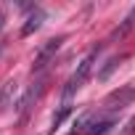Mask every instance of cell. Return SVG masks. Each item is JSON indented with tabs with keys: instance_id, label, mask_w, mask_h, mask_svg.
<instances>
[{
	"instance_id": "obj_1",
	"label": "cell",
	"mask_w": 135,
	"mask_h": 135,
	"mask_svg": "<svg viewBox=\"0 0 135 135\" xmlns=\"http://www.w3.org/2000/svg\"><path fill=\"white\" fill-rule=\"evenodd\" d=\"M95 61H98V48H95V50H90V53L77 64L74 74L69 77V82H66V88H64V106H69V101L74 98V93H77L80 88H85V82H88V80H90V74H93Z\"/></svg>"
},
{
	"instance_id": "obj_2",
	"label": "cell",
	"mask_w": 135,
	"mask_h": 135,
	"mask_svg": "<svg viewBox=\"0 0 135 135\" xmlns=\"http://www.w3.org/2000/svg\"><path fill=\"white\" fill-rule=\"evenodd\" d=\"M135 98V88H122V90H114L109 98H106V103H103V111H109V114H119L130 101Z\"/></svg>"
},
{
	"instance_id": "obj_3",
	"label": "cell",
	"mask_w": 135,
	"mask_h": 135,
	"mask_svg": "<svg viewBox=\"0 0 135 135\" xmlns=\"http://www.w3.org/2000/svg\"><path fill=\"white\" fill-rule=\"evenodd\" d=\"M61 42H64V37H53V40H48L42 48H40V53H37V61H35V72H42L45 66H48V61L56 56V50L61 48Z\"/></svg>"
},
{
	"instance_id": "obj_4",
	"label": "cell",
	"mask_w": 135,
	"mask_h": 135,
	"mask_svg": "<svg viewBox=\"0 0 135 135\" xmlns=\"http://www.w3.org/2000/svg\"><path fill=\"white\" fill-rule=\"evenodd\" d=\"M40 93H42V77L37 80V82H32L29 85V90L21 95V101H19V109H21V117H27L29 114V109L35 106V101L40 98Z\"/></svg>"
},
{
	"instance_id": "obj_5",
	"label": "cell",
	"mask_w": 135,
	"mask_h": 135,
	"mask_svg": "<svg viewBox=\"0 0 135 135\" xmlns=\"http://www.w3.org/2000/svg\"><path fill=\"white\" fill-rule=\"evenodd\" d=\"M16 93H19V82H6L3 85V90H0V109H8V106H13V101H16Z\"/></svg>"
},
{
	"instance_id": "obj_6",
	"label": "cell",
	"mask_w": 135,
	"mask_h": 135,
	"mask_svg": "<svg viewBox=\"0 0 135 135\" xmlns=\"http://www.w3.org/2000/svg\"><path fill=\"white\" fill-rule=\"evenodd\" d=\"M42 19H45L42 8H35V11H32V13L27 16V24H24L21 35H32V32H37V29H40V24H42Z\"/></svg>"
},
{
	"instance_id": "obj_7",
	"label": "cell",
	"mask_w": 135,
	"mask_h": 135,
	"mask_svg": "<svg viewBox=\"0 0 135 135\" xmlns=\"http://www.w3.org/2000/svg\"><path fill=\"white\" fill-rule=\"evenodd\" d=\"M132 27H135V8H132V11L127 13V19H124V21H122V24L114 29V37H124V35H127Z\"/></svg>"
},
{
	"instance_id": "obj_8",
	"label": "cell",
	"mask_w": 135,
	"mask_h": 135,
	"mask_svg": "<svg viewBox=\"0 0 135 135\" xmlns=\"http://www.w3.org/2000/svg\"><path fill=\"white\" fill-rule=\"evenodd\" d=\"M0 29H3V13H0Z\"/></svg>"
}]
</instances>
